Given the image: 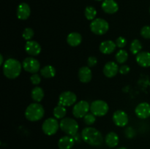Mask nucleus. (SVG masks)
<instances>
[{
	"label": "nucleus",
	"mask_w": 150,
	"mask_h": 149,
	"mask_svg": "<svg viewBox=\"0 0 150 149\" xmlns=\"http://www.w3.org/2000/svg\"><path fill=\"white\" fill-rule=\"evenodd\" d=\"M81 138L85 143L92 146L100 145L103 137L100 131L94 127H86L81 131Z\"/></svg>",
	"instance_id": "nucleus-1"
},
{
	"label": "nucleus",
	"mask_w": 150,
	"mask_h": 149,
	"mask_svg": "<svg viewBox=\"0 0 150 149\" xmlns=\"http://www.w3.org/2000/svg\"><path fill=\"white\" fill-rule=\"evenodd\" d=\"M23 66L19 61L10 58L3 64V73L8 79H15L20 75Z\"/></svg>",
	"instance_id": "nucleus-2"
},
{
	"label": "nucleus",
	"mask_w": 150,
	"mask_h": 149,
	"mask_svg": "<svg viewBox=\"0 0 150 149\" xmlns=\"http://www.w3.org/2000/svg\"><path fill=\"white\" fill-rule=\"evenodd\" d=\"M25 117L29 121H38L43 118L45 115V110L42 105L38 102L30 104L25 110Z\"/></svg>",
	"instance_id": "nucleus-3"
},
{
	"label": "nucleus",
	"mask_w": 150,
	"mask_h": 149,
	"mask_svg": "<svg viewBox=\"0 0 150 149\" xmlns=\"http://www.w3.org/2000/svg\"><path fill=\"white\" fill-rule=\"evenodd\" d=\"M59 127L62 131H64L67 135L73 137L77 134L79 126L77 121L72 118L66 117L62 118L59 122Z\"/></svg>",
	"instance_id": "nucleus-4"
},
{
	"label": "nucleus",
	"mask_w": 150,
	"mask_h": 149,
	"mask_svg": "<svg viewBox=\"0 0 150 149\" xmlns=\"http://www.w3.org/2000/svg\"><path fill=\"white\" fill-rule=\"evenodd\" d=\"M90 29L95 34L103 35L109 29V24L105 19L95 18L91 22Z\"/></svg>",
	"instance_id": "nucleus-5"
},
{
	"label": "nucleus",
	"mask_w": 150,
	"mask_h": 149,
	"mask_svg": "<svg viewBox=\"0 0 150 149\" xmlns=\"http://www.w3.org/2000/svg\"><path fill=\"white\" fill-rule=\"evenodd\" d=\"M109 110V106L103 100H95L90 105V111L95 116L102 117L106 115Z\"/></svg>",
	"instance_id": "nucleus-6"
},
{
	"label": "nucleus",
	"mask_w": 150,
	"mask_h": 149,
	"mask_svg": "<svg viewBox=\"0 0 150 149\" xmlns=\"http://www.w3.org/2000/svg\"><path fill=\"white\" fill-rule=\"evenodd\" d=\"M59 128H60L59 124L55 118H48L42 123V130L46 135H54L57 132Z\"/></svg>",
	"instance_id": "nucleus-7"
},
{
	"label": "nucleus",
	"mask_w": 150,
	"mask_h": 149,
	"mask_svg": "<svg viewBox=\"0 0 150 149\" xmlns=\"http://www.w3.org/2000/svg\"><path fill=\"white\" fill-rule=\"evenodd\" d=\"M22 66L25 71L31 74H35L40 71V69L39 61L32 56L26 57L22 62Z\"/></svg>",
	"instance_id": "nucleus-8"
},
{
	"label": "nucleus",
	"mask_w": 150,
	"mask_h": 149,
	"mask_svg": "<svg viewBox=\"0 0 150 149\" xmlns=\"http://www.w3.org/2000/svg\"><path fill=\"white\" fill-rule=\"evenodd\" d=\"M77 101V96L73 91H66L60 93L59 96L58 105H62L64 107H70L74 105Z\"/></svg>",
	"instance_id": "nucleus-9"
},
{
	"label": "nucleus",
	"mask_w": 150,
	"mask_h": 149,
	"mask_svg": "<svg viewBox=\"0 0 150 149\" xmlns=\"http://www.w3.org/2000/svg\"><path fill=\"white\" fill-rule=\"evenodd\" d=\"M90 110V105L86 101L81 100L75 104L73 108V115L76 118H82Z\"/></svg>",
	"instance_id": "nucleus-10"
},
{
	"label": "nucleus",
	"mask_w": 150,
	"mask_h": 149,
	"mask_svg": "<svg viewBox=\"0 0 150 149\" xmlns=\"http://www.w3.org/2000/svg\"><path fill=\"white\" fill-rule=\"evenodd\" d=\"M112 120L116 126L119 127H124L128 124L129 118L127 114L125 111L118 110L113 114Z\"/></svg>",
	"instance_id": "nucleus-11"
},
{
	"label": "nucleus",
	"mask_w": 150,
	"mask_h": 149,
	"mask_svg": "<svg viewBox=\"0 0 150 149\" xmlns=\"http://www.w3.org/2000/svg\"><path fill=\"white\" fill-rule=\"evenodd\" d=\"M135 113L141 119H146L150 117V105L147 102H141L135 108Z\"/></svg>",
	"instance_id": "nucleus-12"
},
{
	"label": "nucleus",
	"mask_w": 150,
	"mask_h": 149,
	"mask_svg": "<svg viewBox=\"0 0 150 149\" xmlns=\"http://www.w3.org/2000/svg\"><path fill=\"white\" fill-rule=\"evenodd\" d=\"M40 45L35 40L26 41L25 45V51L26 53L29 54L30 56H38L41 52Z\"/></svg>",
	"instance_id": "nucleus-13"
},
{
	"label": "nucleus",
	"mask_w": 150,
	"mask_h": 149,
	"mask_svg": "<svg viewBox=\"0 0 150 149\" xmlns=\"http://www.w3.org/2000/svg\"><path fill=\"white\" fill-rule=\"evenodd\" d=\"M18 18L24 20L29 18L31 15V8L27 3L22 2L18 6L16 11Z\"/></svg>",
	"instance_id": "nucleus-14"
},
{
	"label": "nucleus",
	"mask_w": 150,
	"mask_h": 149,
	"mask_svg": "<svg viewBox=\"0 0 150 149\" xmlns=\"http://www.w3.org/2000/svg\"><path fill=\"white\" fill-rule=\"evenodd\" d=\"M119 70L120 68L117 63L114 61H108L105 64L103 67V74H105V77L111 78L117 75Z\"/></svg>",
	"instance_id": "nucleus-15"
},
{
	"label": "nucleus",
	"mask_w": 150,
	"mask_h": 149,
	"mask_svg": "<svg viewBox=\"0 0 150 149\" xmlns=\"http://www.w3.org/2000/svg\"><path fill=\"white\" fill-rule=\"evenodd\" d=\"M101 7L107 14H114L119 10V5L115 0H104Z\"/></svg>",
	"instance_id": "nucleus-16"
},
{
	"label": "nucleus",
	"mask_w": 150,
	"mask_h": 149,
	"mask_svg": "<svg viewBox=\"0 0 150 149\" xmlns=\"http://www.w3.org/2000/svg\"><path fill=\"white\" fill-rule=\"evenodd\" d=\"M136 62L142 67H150V53L147 51H141L136 55Z\"/></svg>",
	"instance_id": "nucleus-17"
},
{
	"label": "nucleus",
	"mask_w": 150,
	"mask_h": 149,
	"mask_svg": "<svg viewBox=\"0 0 150 149\" xmlns=\"http://www.w3.org/2000/svg\"><path fill=\"white\" fill-rule=\"evenodd\" d=\"M79 78L81 83H87L92 78V72L89 67H82L79 70Z\"/></svg>",
	"instance_id": "nucleus-18"
},
{
	"label": "nucleus",
	"mask_w": 150,
	"mask_h": 149,
	"mask_svg": "<svg viewBox=\"0 0 150 149\" xmlns=\"http://www.w3.org/2000/svg\"><path fill=\"white\" fill-rule=\"evenodd\" d=\"M117 45L114 42L111 40H105L103 41L100 43V51L102 53L106 54V55H108V54L112 53L113 52H114L117 48Z\"/></svg>",
	"instance_id": "nucleus-19"
},
{
	"label": "nucleus",
	"mask_w": 150,
	"mask_h": 149,
	"mask_svg": "<svg viewBox=\"0 0 150 149\" xmlns=\"http://www.w3.org/2000/svg\"><path fill=\"white\" fill-rule=\"evenodd\" d=\"M75 144V139L70 135L61 137L58 141V147L59 149H71Z\"/></svg>",
	"instance_id": "nucleus-20"
},
{
	"label": "nucleus",
	"mask_w": 150,
	"mask_h": 149,
	"mask_svg": "<svg viewBox=\"0 0 150 149\" xmlns=\"http://www.w3.org/2000/svg\"><path fill=\"white\" fill-rule=\"evenodd\" d=\"M82 36L79 32H71L67 37V42L71 47H77L81 43Z\"/></svg>",
	"instance_id": "nucleus-21"
},
{
	"label": "nucleus",
	"mask_w": 150,
	"mask_h": 149,
	"mask_svg": "<svg viewBox=\"0 0 150 149\" xmlns=\"http://www.w3.org/2000/svg\"><path fill=\"white\" fill-rule=\"evenodd\" d=\"M119 141H120L119 136L114 131H110L105 135V144L109 148H114L117 146V145L119 144Z\"/></svg>",
	"instance_id": "nucleus-22"
},
{
	"label": "nucleus",
	"mask_w": 150,
	"mask_h": 149,
	"mask_svg": "<svg viewBox=\"0 0 150 149\" xmlns=\"http://www.w3.org/2000/svg\"><path fill=\"white\" fill-rule=\"evenodd\" d=\"M44 91L43 89L39 86H35L31 92V96H32V99L35 101V102H38L42 100L44 97Z\"/></svg>",
	"instance_id": "nucleus-23"
},
{
	"label": "nucleus",
	"mask_w": 150,
	"mask_h": 149,
	"mask_svg": "<svg viewBox=\"0 0 150 149\" xmlns=\"http://www.w3.org/2000/svg\"><path fill=\"white\" fill-rule=\"evenodd\" d=\"M40 74L44 78H51L56 75V69L51 65H46L40 70Z\"/></svg>",
	"instance_id": "nucleus-24"
},
{
	"label": "nucleus",
	"mask_w": 150,
	"mask_h": 149,
	"mask_svg": "<svg viewBox=\"0 0 150 149\" xmlns=\"http://www.w3.org/2000/svg\"><path fill=\"white\" fill-rule=\"evenodd\" d=\"M66 114H67V110H66L65 107L62 106V105H58L53 110V115H54V118L57 119H62V118H65Z\"/></svg>",
	"instance_id": "nucleus-25"
},
{
	"label": "nucleus",
	"mask_w": 150,
	"mask_h": 149,
	"mask_svg": "<svg viewBox=\"0 0 150 149\" xmlns=\"http://www.w3.org/2000/svg\"><path fill=\"white\" fill-rule=\"evenodd\" d=\"M142 49V42L137 39H133L131 42L130 45V51L133 55H137L139 53L141 52Z\"/></svg>",
	"instance_id": "nucleus-26"
},
{
	"label": "nucleus",
	"mask_w": 150,
	"mask_h": 149,
	"mask_svg": "<svg viewBox=\"0 0 150 149\" xmlns=\"http://www.w3.org/2000/svg\"><path fill=\"white\" fill-rule=\"evenodd\" d=\"M116 61L119 64H124L127 61V58H128V53L125 51V50L121 49L116 53L115 56Z\"/></svg>",
	"instance_id": "nucleus-27"
},
{
	"label": "nucleus",
	"mask_w": 150,
	"mask_h": 149,
	"mask_svg": "<svg viewBox=\"0 0 150 149\" xmlns=\"http://www.w3.org/2000/svg\"><path fill=\"white\" fill-rule=\"evenodd\" d=\"M84 15L86 18L89 20H93L97 15V10L92 6H87L85 8Z\"/></svg>",
	"instance_id": "nucleus-28"
},
{
	"label": "nucleus",
	"mask_w": 150,
	"mask_h": 149,
	"mask_svg": "<svg viewBox=\"0 0 150 149\" xmlns=\"http://www.w3.org/2000/svg\"><path fill=\"white\" fill-rule=\"evenodd\" d=\"M34 35H35V32L32 28H26L22 34V37L26 41L31 40L33 38Z\"/></svg>",
	"instance_id": "nucleus-29"
},
{
	"label": "nucleus",
	"mask_w": 150,
	"mask_h": 149,
	"mask_svg": "<svg viewBox=\"0 0 150 149\" xmlns=\"http://www.w3.org/2000/svg\"><path fill=\"white\" fill-rule=\"evenodd\" d=\"M95 115H94L92 112H88L84 117H83V121H84L85 124L88 126L92 125L93 124H95V121H96V118H95Z\"/></svg>",
	"instance_id": "nucleus-30"
},
{
	"label": "nucleus",
	"mask_w": 150,
	"mask_h": 149,
	"mask_svg": "<svg viewBox=\"0 0 150 149\" xmlns=\"http://www.w3.org/2000/svg\"><path fill=\"white\" fill-rule=\"evenodd\" d=\"M141 35L146 39H150V26H144L141 29Z\"/></svg>",
	"instance_id": "nucleus-31"
},
{
	"label": "nucleus",
	"mask_w": 150,
	"mask_h": 149,
	"mask_svg": "<svg viewBox=\"0 0 150 149\" xmlns=\"http://www.w3.org/2000/svg\"><path fill=\"white\" fill-rule=\"evenodd\" d=\"M115 43L117 45V46L120 48H123L127 45V39H125L123 37H119L118 38H117L115 41Z\"/></svg>",
	"instance_id": "nucleus-32"
},
{
	"label": "nucleus",
	"mask_w": 150,
	"mask_h": 149,
	"mask_svg": "<svg viewBox=\"0 0 150 149\" xmlns=\"http://www.w3.org/2000/svg\"><path fill=\"white\" fill-rule=\"evenodd\" d=\"M30 80L32 82V83L35 86L37 85H39L41 82V77L40 74H38V73H35V74H32L30 77Z\"/></svg>",
	"instance_id": "nucleus-33"
},
{
	"label": "nucleus",
	"mask_w": 150,
	"mask_h": 149,
	"mask_svg": "<svg viewBox=\"0 0 150 149\" xmlns=\"http://www.w3.org/2000/svg\"><path fill=\"white\" fill-rule=\"evenodd\" d=\"M125 136L129 139H131L136 135V131H135L134 129L131 127H127V129L125 131Z\"/></svg>",
	"instance_id": "nucleus-34"
},
{
	"label": "nucleus",
	"mask_w": 150,
	"mask_h": 149,
	"mask_svg": "<svg viewBox=\"0 0 150 149\" xmlns=\"http://www.w3.org/2000/svg\"><path fill=\"white\" fill-rule=\"evenodd\" d=\"M98 64V58L95 56H89L87 59V64L89 67H95Z\"/></svg>",
	"instance_id": "nucleus-35"
},
{
	"label": "nucleus",
	"mask_w": 150,
	"mask_h": 149,
	"mask_svg": "<svg viewBox=\"0 0 150 149\" xmlns=\"http://www.w3.org/2000/svg\"><path fill=\"white\" fill-rule=\"evenodd\" d=\"M130 68L129 66L126 65V64H123L120 67V70H119V72H120V74H128L129 72H130Z\"/></svg>",
	"instance_id": "nucleus-36"
},
{
	"label": "nucleus",
	"mask_w": 150,
	"mask_h": 149,
	"mask_svg": "<svg viewBox=\"0 0 150 149\" xmlns=\"http://www.w3.org/2000/svg\"><path fill=\"white\" fill-rule=\"evenodd\" d=\"M0 59H1V61H0V65H3L4 64V57H3V56L0 55Z\"/></svg>",
	"instance_id": "nucleus-37"
},
{
	"label": "nucleus",
	"mask_w": 150,
	"mask_h": 149,
	"mask_svg": "<svg viewBox=\"0 0 150 149\" xmlns=\"http://www.w3.org/2000/svg\"><path fill=\"white\" fill-rule=\"evenodd\" d=\"M117 149H127V148L125 147H122V148H117Z\"/></svg>",
	"instance_id": "nucleus-38"
},
{
	"label": "nucleus",
	"mask_w": 150,
	"mask_h": 149,
	"mask_svg": "<svg viewBox=\"0 0 150 149\" xmlns=\"http://www.w3.org/2000/svg\"><path fill=\"white\" fill-rule=\"evenodd\" d=\"M96 1H104V0H96Z\"/></svg>",
	"instance_id": "nucleus-39"
},
{
	"label": "nucleus",
	"mask_w": 150,
	"mask_h": 149,
	"mask_svg": "<svg viewBox=\"0 0 150 149\" xmlns=\"http://www.w3.org/2000/svg\"><path fill=\"white\" fill-rule=\"evenodd\" d=\"M149 13H150V7H149Z\"/></svg>",
	"instance_id": "nucleus-40"
}]
</instances>
